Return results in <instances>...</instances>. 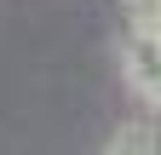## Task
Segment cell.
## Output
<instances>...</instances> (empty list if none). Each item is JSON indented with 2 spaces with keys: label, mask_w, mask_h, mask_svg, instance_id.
Listing matches in <instances>:
<instances>
[{
  "label": "cell",
  "mask_w": 161,
  "mask_h": 155,
  "mask_svg": "<svg viewBox=\"0 0 161 155\" xmlns=\"http://www.w3.org/2000/svg\"><path fill=\"white\" fill-rule=\"evenodd\" d=\"M121 75H127L132 98H144L150 109L161 104V46H155V35H144V29L127 35V46H121Z\"/></svg>",
  "instance_id": "obj_1"
},
{
  "label": "cell",
  "mask_w": 161,
  "mask_h": 155,
  "mask_svg": "<svg viewBox=\"0 0 161 155\" xmlns=\"http://www.w3.org/2000/svg\"><path fill=\"white\" fill-rule=\"evenodd\" d=\"M155 149H161V126L155 121H121L109 132V144H104V155H155Z\"/></svg>",
  "instance_id": "obj_2"
},
{
  "label": "cell",
  "mask_w": 161,
  "mask_h": 155,
  "mask_svg": "<svg viewBox=\"0 0 161 155\" xmlns=\"http://www.w3.org/2000/svg\"><path fill=\"white\" fill-rule=\"evenodd\" d=\"M121 12H127V29H144V35L161 29V0H121Z\"/></svg>",
  "instance_id": "obj_3"
},
{
  "label": "cell",
  "mask_w": 161,
  "mask_h": 155,
  "mask_svg": "<svg viewBox=\"0 0 161 155\" xmlns=\"http://www.w3.org/2000/svg\"><path fill=\"white\" fill-rule=\"evenodd\" d=\"M155 126H161V104H155Z\"/></svg>",
  "instance_id": "obj_4"
},
{
  "label": "cell",
  "mask_w": 161,
  "mask_h": 155,
  "mask_svg": "<svg viewBox=\"0 0 161 155\" xmlns=\"http://www.w3.org/2000/svg\"><path fill=\"white\" fill-rule=\"evenodd\" d=\"M155 46H161V29H155Z\"/></svg>",
  "instance_id": "obj_5"
}]
</instances>
